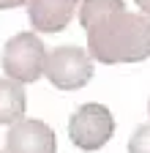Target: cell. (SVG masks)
Wrapping results in <instances>:
<instances>
[{"label":"cell","mask_w":150,"mask_h":153,"mask_svg":"<svg viewBox=\"0 0 150 153\" xmlns=\"http://www.w3.org/2000/svg\"><path fill=\"white\" fill-rule=\"evenodd\" d=\"M44 76L60 90H79L93 79V55L74 44L55 47L47 57Z\"/></svg>","instance_id":"obj_3"},{"label":"cell","mask_w":150,"mask_h":153,"mask_svg":"<svg viewBox=\"0 0 150 153\" xmlns=\"http://www.w3.org/2000/svg\"><path fill=\"white\" fill-rule=\"evenodd\" d=\"M115 134V118L104 104H82L68 120V137L79 150H98Z\"/></svg>","instance_id":"obj_4"},{"label":"cell","mask_w":150,"mask_h":153,"mask_svg":"<svg viewBox=\"0 0 150 153\" xmlns=\"http://www.w3.org/2000/svg\"><path fill=\"white\" fill-rule=\"evenodd\" d=\"M147 109H150V104H147Z\"/></svg>","instance_id":"obj_12"},{"label":"cell","mask_w":150,"mask_h":153,"mask_svg":"<svg viewBox=\"0 0 150 153\" xmlns=\"http://www.w3.org/2000/svg\"><path fill=\"white\" fill-rule=\"evenodd\" d=\"M6 148L8 153H55L58 142H55V131L44 120L22 118L11 123L6 134Z\"/></svg>","instance_id":"obj_5"},{"label":"cell","mask_w":150,"mask_h":153,"mask_svg":"<svg viewBox=\"0 0 150 153\" xmlns=\"http://www.w3.org/2000/svg\"><path fill=\"white\" fill-rule=\"evenodd\" d=\"M47 57H49V52H47L44 41L35 33L25 30V33H16L14 38L6 41L0 63H3L6 76H11V79L22 82V85H30L38 76H44Z\"/></svg>","instance_id":"obj_2"},{"label":"cell","mask_w":150,"mask_h":153,"mask_svg":"<svg viewBox=\"0 0 150 153\" xmlns=\"http://www.w3.org/2000/svg\"><path fill=\"white\" fill-rule=\"evenodd\" d=\"M79 22L98 63H142L150 57V16L126 11L123 0H82Z\"/></svg>","instance_id":"obj_1"},{"label":"cell","mask_w":150,"mask_h":153,"mask_svg":"<svg viewBox=\"0 0 150 153\" xmlns=\"http://www.w3.org/2000/svg\"><path fill=\"white\" fill-rule=\"evenodd\" d=\"M82 0H27V16L33 30L60 33L71 25Z\"/></svg>","instance_id":"obj_6"},{"label":"cell","mask_w":150,"mask_h":153,"mask_svg":"<svg viewBox=\"0 0 150 153\" xmlns=\"http://www.w3.org/2000/svg\"><path fill=\"white\" fill-rule=\"evenodd\" d=\"M25 118V88L22 82L3 76L0 79V123H16Z\"/></svg>","instance_id":"obj_7"},{"label":"cell","mask_w":150,"mask_h":153,"mask_svg":"<svg viewBox=\"0 0 150 153\" xmlns=\"http://www.w3.org/2000/svg\"><path fill=\"white\" fill-rule=\"evenodd\" d=\"M25 3H27V0H0V8L6 11V8H16V6H25Z\"/></svg>","instance_id":"obj_9"},{"label":"cell","mask_w":150,"mask_h":153,"mask_svg":"<svg viewBox=\"0 0 150 153\" xmlns=\"http://www.w3.org/2000/svg\"><path fill=\"white\" fill-rule=\"evenodd\" d=\"M128 153H150V123L139 126L128 140Z\"/></svg>","instance_id":"obj_8"},{"label":"cell","mask_w":150,"mask_h":153,"mask_svg":"<svg viewBox=\"0 0 150 153\" xmlns=\"http://www.w3.org/2000/svg\"><path fill=\"white\" fill-rule=\"evenodd\" d=\"M0 153H8V148H6V150H0Z\"/></svg>","instance_id":"obj_11"},{"label":"cell","mask_w":150,"mask_h":153,"mask_svg":"<svg viewBox=\"0 0 150 153\" xmlns=\"http://www.w3.org/2000/svg\"><path fill=\"white\" fill-rule=\"evenodd\" d=\"M137 8H139L142 14H147V16H150V0H137Z\"/></svg>","instance_id":"obj_10"}]
</instances>
